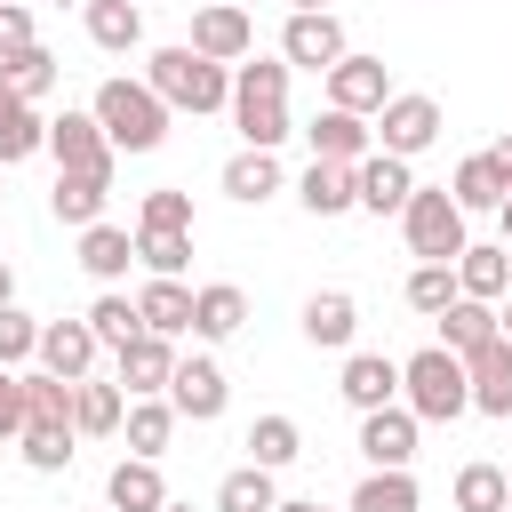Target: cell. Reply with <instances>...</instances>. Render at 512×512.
<instances>
[{
	"mask_svg": "<svg viewBox=\"0 0 512 512\" xmlns=\"http://www.w3.org/2000/svg\"><path fill=\"white\" fill-rule=\"evenodd\" d=\"M192 56H208V64H248L256 56V16L232 0V8H192V40H184Z\"/></svg>",
	"mask_w": 512,
	"mask_h": 512,
	"instance_id": "cell-9",
	"label": "cell"
},
{
	"mask_svg": "<svg viewBox=\"0 0 512 512\" xmlns=\"http://www.w3.org/2000/svg\"><path fill=\"white\" fill-rule=\"evenodd\" d=\"M456 296L504 304V296H512V248H504V240H496V248H464V256H456Z\"/></svg>",
	"mask_w": 512,
	"mask_h": 512,
	"instance_id": "cell-24",
	"label": "cell"
},
{
	"mask_svg": "<svg viewBox=\"0 0 512 512\" xmlns=\"http://www.w3.org/2000/svg\"><path fill=\"white\" fill-rule=\"evenodd\" d=\"M88 40H96L104 56H128V48L144 40V8H136V0H88Z\"/></svg>",
	"mask_w": 512,
	"mask_h": 512,
	"instance_id": "cell-34",
	"label": "cell"
},
{
	"mask_svg": "<svg viewBox=\"0 0 512 512\" xmlns=\"http://www.w3.org/2000/svg\"><path fill=\"white\" fill-rule=\"evenodd\" d=\"M320 80H328V104L352 112V120H376L384 96H392V64H384V56H360V48H344Z\"/></svg>",
	"mask_w": 512,
	"mask_h": 512,
	"instance_id": "cell-7",
	"label": "cell"
},
{
	"mask_svg": "<svg viewBox=\"0 0 512 512\" xmlns=\"http://www.w3.org/2000/svg\"><path fill=\"white\" fill-rule=\"evenodd\" d=\"M136 320H144V336H192V288L184 280H144L136 288Z\"/></svg>",
	"mask_w": 512,
	"mask_h": 512,
	"instance_id": "cell-25",
	"label": "cell"
},
{
	"mask_svg": "<svg viewBox=\"0 0 512 512\" xmlns=\"http://www.w3.org/2000/svg\"><path fill=\"white\" fill-rule=\"evenodd\" d=\"M232 128H240V144L248 152H280L288 136H296V120H288V64L280 56H248V64H232Z\"/></svg>",
	"mask_w": 512,
	"mask_h": 512,
	"instance_id": "cell-1",
	"label": "cell"
},
{
	"mask_svg": "<svg viewBox=\"0 0 512 512\" xmlns=\"http://www.w3.org/2000/svg\"><path fill=\"white\" fill-rule=\"evenodd\" d=\"M24 424H72V384L48 376V368H24Z\"/></svg>",
	"mask_w": 512,
	"mask_h": 512,
	"instance_id": "cell-38",
	"label": "cell"
},
{
	"mask_svg": "<svg viewBox=\"0 0 512 512\" xmlns=\"http://www.w3.org/2000/svg\"><path fill=\"white\" fill-rule=\"evenodd\" d=\"M136 264H144L152 280H184V264H192V232H136Z\"/></svg>",
	"mask_w": 512,
	"mask_h": 512,
	"instance_id": "cell-42",
	"label": "cell"
},
{
	"mask_svg": "<svg viewBox=\"0 0 512 512\" xmlns=\"http://www.w3.org/2000/svg\"><path fill=\"white\" fill-rule=\"evenodd\" d=\"M168 408H176V424H216V416L232 408V376H224L208 352H192V360H176V376H168Z\"/></svg>",
	"mask_w": 512,
	"mask_h": 512,
	"instance_id": "cell-8",
	"label": "cell"
},
{
	"mask_svg": "<svg viewBox=\"0 0 512 512\" xmlns=\"http://www.w3.org/2000/svg\"><path fill=\"white\" fill-rule=\"evenodd\" d=\"M240 448H248V464L280 472V464H296V456H304V432H296V416H256Z\"/></svg>",
	"mask_w": 512,
	"mask_h": 512,
	"instance_id": "cell-35",
	"label": "cell"
},
{
	"mask_svg": "<svg viewBox=\"0 0 512 512\" xmlns=\"http://www.w3.org/2000/svg\"><path fill=\"white\" fill-rule=\"evenodd\" d=\"M104 200H112V176H80V168H56L48 216H56V224H72V232H88V224H104Z\"/></svg>",
	"mask_w": 512,
	"mask_h": 512,
	"instance_id": "cell-20",
	"label": "cell"
},
{
	"mask_svg": "<svg viewBox=\"0 0 512 512\" xmlns=\"http://www.w3.org/2000/svg\"><path fill=\"white\" fill-rule=\"evenodd\" d=\"M192 8H232V0H192Z\"/></svg>",
	"mask_w": 512,
	"mask_h": 512,
	"instance_id": "cell-55",
	"label": "cell"
},
{
	"mask_svg": "<svg viewBox=\"0 0 512 512\" xmlns=\"http://www.w3.org/2000/svg\"><path fill=\"white\" fill-rule=\"evenodd\" d=\"M408 192H416V168L392 160V152H368V160L352 168V208H368V216H400Z\"/></svg>",
	"mask_w": 512,
	"mask_h": 512,
	"instance_id": "cell-12",
	"label": "cell"
},
{
	"mask_svg": "<svg viewBox=\"0 0 512 512\" xmlns=\"http://www.w3.org/2000/svg\"><path fill=\"white\" fill-rule=\"evenodd\" d=\"M344 48H352V40H344L336 8H320V16H288V24H280V64H288V72H328Z\"/></svg>",
	"mask_w": 512,
	"mask_h": 512,
	"instance_id": "cell-10",
	"label": "cell"
},
{
	"mask_svg": "<svg viewBox=\"0 0 512 512\" xmlns=\"http://www.w3.org/2000/svg\"><path fill=\"white\" fill-rule=\"evenodd\" d=\"M344 512H416V472H368Z\"/></svg>",
	"mask_w": 512,
	"mask_h": 512,
	"instance_id": "cell-40",
	"label": "cell"
},
{
	"mask_svg": "<svg viewBox=\"0 0 512 512\" xmlns=\"http://www.w3.org/2000/svg\"><path fill=\"white\" fill-rule=\"evenodd\" d=\"M272 512H328V504H304V496H280Z\"/></svg>",
	"mask_w": 512,
	"mask_h": 512,
	"instance_id": "cell-51",
	"label": "cell"
},
{
	"mask_svg": "<svg viewBox=\"0 0 512 512\" xmlns=\"http://www.w3.org/2000/svg\"><path fill=\"white\" fill-rule=\"evenodd\" d=\"M104 496H112V512H160V504H168V480H160L152 456H120V464L104 472Z\"/></svg>",
	"mask_w": 512,
	"mask_h": 512,
	"instance_id": "cell-26",
	"label": "cell"
},
{
	"mask_svg": "<svg viewBox=\"0 0 512 512\" xmlns=\"http://www.w3.org/2000/svg\"><path fill=\"white\" fill-rule=\"evenodd\" d=\"M400 232H408V256L416 264H456L472 240H464V208L448 200V184H416L408 208H400Z\"/></svg>",
	"mask_w": 512,
	"mask_h": 512,
	"instance_id": "cell-5",
	"label": "cell"
},
{
	"mask_svg": "<svg viewBox=\"0 0 512 512\" xmlns=\"http://www.w3.org/2000/svg\"><path fill=\"white\" fill-rule=\"evenodd\" d=\"M360 456H368V472H408L416 464V416L392 400V408H368L360 416Z\"/></svg>",
	"mask_w": 512,
	"mask_h": 512,
	"instance_id": "cell-11",
	"label": "cell"
},
{
	"mask_svg": "<svg viewBox=\"0 0 512 512\" xmlns=\"http://www.w3.org/2000/svg\"><path fill=\"white\" fill-rule=\"evenodd\" d=\"M24 432V384H16V368H0V440H16Z\"/></svg>",
	"mask_w": 512,
	"mask_h": 512,
	"instance_id": "cell-47",
	"label": "cell"
},
{
	"mask_svg": "<svg viewBox=\"0 0 512 512\" xmlns=\"http://www.w3.org/2000/svg\"><path fill=\"white\" fill-rule=\"evenodd\" d=\"M0 304H16V272H8V256H0Z\"/></svg>",
	"mask_w": 512,
	"mask_h": 512,
	"instance_id": "cell-49",
	"label": "cell"
},
{
	"mask_svg": "<svg viewBox=\"0 0 512 512\" xmlns=\"http://www.w3.org/2000/svg\"><path fill=\"white\" fill-rule=\"evenodd\" d=\"M504 488H512V472H504Z\"/></svg>",
	"mask_w": 512,
	"mask_h": 512,
	"instance_id": "cell-56",
	"label": "cell"
},
{
	"mask_svg": "<svg viewBox=\"0 0 512 512\" xmlns=\"http://www.w3.org/2000/svg\"><path fill=\"white\" fill-rule=\"evenodd\" d=\"M304 144H312V160H336V168H360V160L376 152L368 120H352V112H336V104H320V112L304 120Z\"/></svg>",
	"mask_w": 512,
	"mask_h": 512,
	"instance_id": "cell-15",
	"label": "cell"
},
{
	"mask_svg": "<svg viewBox=\"0 0 512 512\" xmlns=\"http://www.w3.org/2000/svg\"><path fill=\"white\" fill-rule=\"evenodd\" d=\"M336 392H344L360 416H368V408H392V400H400V360H384V352H344Z\"/></svg>",
	"mask_w": 512,
	"mask_h": 512,
	"instance_id": "cell-18",
	"label": "cell"
},
{
	"mask_svg": "<svg viewBox=\"0 0 512 512\" xmlns=\"http://www.w3.org/2000/svg\"><path fill=\"white\" fill-rule=\"evenodd\" d=\"M440 320V352H456V360H472L488 336H496V304H472V296H456L448 312H432Z\"/></svg>",
	"mask_w": 512,
	"mask_h": 512,
	"instance_id": "cell-30",
	"label": "cell"
},
{
	"mask_svg": "<svg viewBox=\"0 0 512 512\" xmlns=\"http://www.w3.org/2000/svg\"><path fill=\"white\" fill-rule=\"evenodd\" d=\"M48 160H56V168H80V176H112V144H104V128H96L88 112L48 120Z\"/></svg>",
	"mask_w": 512,
	"mask_h": 512,
	"instance_id": "cell-16",
	"label": "cell"
},
{
	"mask_svg": "<svg viewBox=\"0 0 512 512\" xmlns=\"http://www.w3.org/2000/svg\"><path fill=\"white\" fill-rule=\"evenodd\" d=\"M40 352V320L24 304H0V368H24Z\"/></svg>",
	"mask_w": 512,
	"mask_h": 512,
	"instance_id": "cell-45",
	"label": "cell"
},
{
	"mask_svg": "<svg viewBox=\"0 0 512 512\" xmlns=\"http://www.w3.org/2000/svg\"><path fill=\"white\" fill-rule=\"evenodd\" d=\"M368 136H376V152H392V160L432 152V144H440V96H424V88H392Z\"/></svg>",
	"mask_w": 512,
	"mask_h": 512,
	"instance_id": "cell-6",
	"label": "cell"
},
{
	"mask_svg": "<svg viewBox=\"0 0 512 512\" xmlns=\"http://www.w3.org/2000/svg\"><path fill=\"white\" fill-rule=\"evenodd\" d=\"M448 496H456V512H512V488H504V464H464Z\"/></svg>",
	"mask_w": 512,
	"mask_h": 512,
	"instance_id": "cell-39",
	"label": "cell"
},
{
	"mask_svg": "<svg viewBox=\"0 0 512 512\" xmlns=\"http://www.w3.org/2000/svg\"><path fill=\"white\" fill-rule=\"evenodd\" d=\"M296 200H304V216H344L352 208V168H336V160H312L304 176H296Z\"/></svg>",
	"mask_w": 512,
	"mask_h": 512,
	"instance_id": "cell-32",
	"label": "cell"
},
{
	"mask_svg": "<svg viewBox=\"0 0 512 512\" xmlns=\"http://www.w3.org/2000/svg\"><path fill=\"white\" fill-rule=\"evenodd\" d=\"M216 184H224V200H240V208H264V200H272L288 176H280V152H248V144H240V152L224 160V176H216Z\"/></svg>",
	"mask_w": 512,
	"mask_h": 512,
	"instance_id": "cell-22",
	"label": "cell"
},
{
	"mask_svg": "<svg viewBox=\"0 0 512 512\" xmlns=\"http://www.w3.org/2000/svg\"><path fill=\"white\" fill-rule=\"evenodd\" d=\"M32 152H48V120H40V104H24V96L0 88V168H16Z\"/></svg>",
	"mask_w": 512,
	"mask_h": 512,
	"instance_id": "cell-29",
	"label": "cell"
},
{
	"mask_svg": "<svg viewBox=\"0 0 512 512\" xmlns=\"http://www.w3.org/2000/svg\"><path fill=\"white\" fill-rule=\"evenodd\" d=\"M136 8H144V0H136Z\"/></svg>",
	"mask_w": 512,
	"mask_h": 512,
	"instance_id": "cell-59",
	"label": "cell"
},
{
	"mask_svg": "<svg viewBox=\"0 0 512 512\" xmlns=\"http://www.w3.org/2000/svg\"><path fill=\"white\" fill-rule=\"evenodd\" d=\"M72 440H80L72 424H24V432H16V448H24L32 472H64V464H72Z\"/></svg>",
	"mask_w": 512,
	"mask_h": 512,
	"instance_id": "cell-43",
	"label": "cell"
},
{
	"mask_svg": "<svg viewBox=\"0 0 512 512\" xmlns=\"http://www.w3.org/2000/svg\"><path fill=\"white\" fill-rule=\"evenodd\" d=\"M496 336H504V344H512V296H504V304H496Z\"/></svg>",
	"mask_w": 512,
	"mask_h": 512,
	"instance_id": "cell-50",
	"label": "cell"
},
{
	"mask_svg": "<svg viewBox=\"0 0 512 512\" xmlns=\"http://www.w3.org/2000/svg\"><path fill=\"white\" fill-rule=\"evenodd\" d=\"M144 88H152L168 112H224V104H232V72L208 64V56H192L184 40L144 56Z\"/></svg>",
	"mask_w": 512,
	"mask_h": 512,
	"instance_id": "cell-3",
	"label": "cell"
},
{
	"mask_svg": "<svg viewBox=\"0 0 512 512\" xmlns=\"http://www.w3.org/2000/svg\"><path fill=\"white\" fill-rule=\"evenodd\" d=\"M88 120L104 128L112 152H160V144H168V104H160L144 80H128V72H112V80L96 88Z\"/></svg>",
	"mask_w": 512,
	"mask_h": 512,
	"instance_id": "cell-2",
	"label": "cell"
},
{
	"mask_svg": "<svg viewBox=\"0 0 512 512\" xmlns=\"http://www.w3.org/2000/svg\"><path fill=\"white\" fill-rule=\"evenodd\" d=\"M496 224H504V248H512V192H504V208H496Z\"/></svg>",
	"mask_w": 512,
	"mask_h": 512,
	"instance_id": "cell-53",
	"label": "cell"
},
{
	"mask_svg": "<svg viewBox=\"0 0 512 512\" xmlns=\"http://www.w3.org/2000/svg\"><path fill=\"white\" fill-rule=\"evenodd\" d=\"M96 352H104V344L88 336V320H40V352H32V360H40L48 376L88 384V376H96Z\"/></svg>",
	"mask_w": 512,
	"mask_h": 512,
	"instance_id": "cell-13",
	"label": "cell"
},
{
	"mask_svg": "<svg viewBox=\"0 0 512 512\" xmlns=\"http://www.w3.org/2000/svg\"><path fill=\"white\" fill-rule=\"evenodd\" d=\"M240 328H248V288H232V280L192 288V336H200V344H224V336H240Z\"/></svg>",
	"mask_w": 512,
	"mask_h": 512,
	"instance_id": "cell-21",
	"label": "cell"
},
{
	"mask_svg": "<svg viewBox=\"0 0 512 512\" xmlns=\"http://www.w3.org/2000/svg\"><path fill=\"white\" fill-rule=\"evenodd\" d=\"M504 192H512V184H504V168H496L488 152L456 160V176H448V200H456L464 216H496V208H504Z\"/></svg>",
	"mask_w": 512,
	"mask_h": 512,
	"instance_id": "cell-27",
	"label": "cell"
},
{
	"mask_svg": "<svg viewBox=\"0 0 512 512\" xmlns=\"http://www.w3.org/2000/svg\"><path fill=\"white\" fill-rule=\"evenodd\" d=\"M136 232H192V192L152 184V192L136 200Z\"/></svg>",
	"mask_w": 512,
	"mask_h": 512,
	"instance_id": "cell-41",
	"label": "cell"
},
{
	"mask_svg": "<svg viewBox=\"0 0 512 512\" xmlns=\"http://www.w3.org/2000/svg\"><path fill=\"white\" fill-rule=\"evenodd\" d=\"M0 88L8 96H24V104H40L48 88H56V56L32 40V48H16V56H0Z\"/></svg>",
	"mask_w": 512,
	"mask_h": 512,
	"instance_id": "cell-37",
	"label": "cell"
},
{
	"mask_svg": "<svg viewBox=\"0 0 512 512\" xmlns=\"http://www.w3.org/2000/svg\"><path fill=\"white\" fill-rule=\"evenodd\" d=\"M488 160H496V168H504V184H512V136H496V144H488Z\"/></svg>",
	"mask_w": 512,
	"mask_h": 512,
	"instance_id": "cell-48",
	"label": "cell"
},
{
	"mask_svg": "<svg viewBox=\"0 0 512 512\" xmlns=\"http://www.w3.org/2000/svg\"><path fill=\"white\" fill-rule=\"evenodd\" d=\"M272 504H280V480L264 464H232L216 480V512H272Z\"/></svg>",
	"mask_w": 512,
	"mask_h": 512,
	"instance_id": "cell-36",
	"label": "cell"
},
{
	"mask_svg": "<svg viewBox=\"0 0 512 512\" xmlns=\"http://www.w3.org/2000/svg\"><path fill=\"white\" fill-rule=\"evenodd\" d=\"M400 408H408L416 424H456V416L472 408L464 360H456V352H440V344L408 352V360H400Z\"/></svg>",
	"mask_w": 512,
	"mask_h": 512,
	"instance_id": "cell-4",
	"label": "cell"
},
{
	"mask_svg": "<svg viewBox=\"0 0 512 512\" xmlns=\"http://www.w3.org/2000/svg\"><path fill=\"white\" fill-rule=\"evenodd\" d=\"M16 48H32V8L0 0V56H16Z\"/></svg>",
	"mask_w": 512,
	"mask_h": 512,
	"instance_id": "cell-46",
	"label": "cell"
},
{
	"mask_svg": "<svg viewBox=\"0 0 512 512\" xmlns=\"http://www.w3.org/2000/svg\"><path fill=\"white\" fill-rule=\"evenodd\" d=\"M160 512H192V504H176V496H168V504H160Z\"/></svg>",
	"mask_w": 512,
	"mask_h": 512,
	"instance_id": "cell-54",
	"label": "cell"
},
{
	"mask_svg": "<svg viewBox=\"0 0 512 512\" xmlns=\"http://www.w3.org/2000/svg\"><path fill=\"white\" fill-rule=\"evenodd\" d=\"M80 8H88V0H80Z\"/></svg>",
	"mask_w": 512,
	"mask_h": 512,
	"instance_id": "cell-58",
	"label": "cell"
},
{
	"mask_svg": "<svg viewBox=\"0 0 512 512\" xmlns=\"http://www.w3.org/2000/svg\"><path fill=\"white\" fill-rule=\"evenodd\" d=\"M120 440H128V456H152V464H160V448L176 440V408H168V392H160V400H128Z\"/></svg>",
	"mask_w": 512,
	"mask_h": 512,
	"instance_id": "cell-31",
	"label": "cell"
},
{
	"mask_svg": "<svg viewBox=\"0 0 512 512\" xmlns=\"http://www.w3.org/2000/svg\"><path fill=\"white\" fill-rule=\"evenodd\" d=\"M320 8H328V0H288V16H320Z\"/></svg>",
	"mask_w": 512,
	"mask_h": 512,
	"instance_id": "cell-52",
	"label": "cell"
},
{
	"mask_svg": "<svg viewBox=\"0 0 512 512\" xmlns=\"http://www.w3.org/2000/svg\"><path fill=\"white\" fill-rule=\"evenodd\" d=\"M112 368H120L112 384H120L128 400H160V392H168V376H176V344H168V336H136V344H120V352H112Z\"/></svg>",
	"mask_w": 512,
	"mask_h": 512,
	"instance_id": "cell-14",
	"label": "cell"
},
{
	"mask_svg": "<svg viewBox=\"0 0 512 512\" xmlns=\"http://www.w3.org/2000/svg\"><path fill=\"white\" fill-rule=\"evenodd\" d=\"M296 328H304V344H320V352H352V336H360V304H352V288H312Z\"/></svg>",
	"mask_w": 512,
	"mask_h": 512,
	"instance_id": "cell-17",
	"label": "cell"
},
{
	"mask_svg": "<svg viewBox=\"0 0 512 512\" xmlns=\"http://www.w3.org/2000/svg\"><path fill=\"white\" fill-rule=\"evenodd\" d=\"M120 416H128V392H120V384H104V376L72 384V432H80V440H112Z\"/></svg>",
	"mask_w": 512,
	"mask_h": 512,
	"instance_id": "cell-28",
	"label": "cell"
},
{
	"mask_svg": "<svg viewBox=\"0 0 512 512\" xmlns=\"http://www.w3.org/2000/svg\"><path fill=\"white\" fill-rule=\"evenodd\" d=\"M80 320H88V336H96L104 352H120V344H136V336H144V320H136V296H120V288H96V304H88Z\"/></svg>",
	"mask_w": 512,
	"mask_h": 512,
	"instance_id": "cell-33",
	"label": "cell"
},
{
	"mask_svg": "<svg viewBox=\"0 0 512 512\" xmlns=\"http://www.w3.org/2000/svg\"><path fill=\"white\" fill-rule=\"evenodd\" d=\"M464 384H472V408H480V416H512V344L488 336V344L464 360Z\"/></svg>",
	"mask_w": 512,
	"mask_h": 512,
	"instance_id": "cell-19",
	"label": "cell"
},
{
	"mask_svg": "<svg viewBox=\"0 0 512 512\" xmlns=\"http://www.w3.org/2000/svg\"><path fill=\"white\" fill-rule=\"evenodd\" d=\"M128 264H136V232H120V224H88V232H80V272H88L96 288H120Z\"/></svg>",
	"mask_w": 512,
	"mask_h": 512,
	"instance_id": "cell-23",
	"label": "cell"
},
{
	"mask_svg": "<svg viewBox=\"0 0 512 512\" xmlns=\"http://www.w3.org/2000/svg\"><path fill=\"white\" fill-rule=\"evenodd\" d=\"M408 304H416L424 320L448 312V304H456V264H416V272H408Z\"/></svg>",
	"mask_w": 512,
	"mask_h": 512,
	"instance_id": "cell-44",
	"label": "cell"
},
{
	"mask_svg": "<svg viewBox=\"0 0 512 512\" xmlns=\"http://www.w3.org/2000/svg\"><path fill=\"white\" fill-rule=\"evenodd\" d=\"M0 200H8V192H0Z\"/></svg>",
	"mask_w": 512,
	"mask_h": 512,
	"instance_id": "cell-57",
	"label": "cell"
}]
</instances>
